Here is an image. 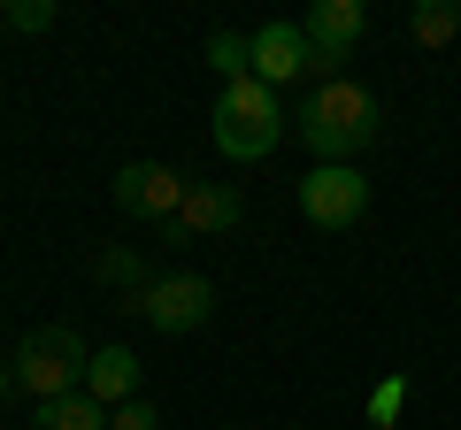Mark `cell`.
<instances>
[{"mask_svg": "<svg viewBox=\"0 0 461 430\" xmlns=\"http://www.w3.org/2000/svg\"><path fill=\"white\" fill-rule=\"evenodd\" d=\"M293 131L308 139L315 162H354V154L377 147L384 108H377V93H369V85H354V77H323V85L308 93V108H300Z\"/></svg>", "mask_w": 461, "mask_h": 430, "instance_id": "1", "label": "cell"}, {"mask_svg": "<svg viewBox=\"0 0 461 430\" xmlns=\"http://www.w3.org/2000/svg\"><path fill=\"white\" fill-rule=\"evenodd\" d=\"M208 123H215V154H223V162H269V154H277V139H285L277 85H262V77L223 85Z\"/></svg>", "mask_w": 461, "mask_h": 430, "instance_id": "2", "label": "cell"}, {"mask_svg": "<svg viewBox=\"0 0 461 430\" xmlns=\"http://www.w3.org/2000/svg\"><path fill=\"white\" fill-rule=\"evenodd\" d=\"M85 369H93V346H85L69 323H39L16 346V392H32L39 408H47V399L85 392Z\"/></svg>", "mask_w": 461, "mask_h": 430, "instance_id": "3", "label": "cell"}, {"mask_svg": "<svg viewBox=\"0 0 461 430\" xmlns=\"http://www.w3.org/2000/svg\"><path fill=\"white\" fill-rule=\"evenodd\" d=\"M300 215H308L315 231H354L369 215V177L354 162H315L300 177Z\"/></svg>", "mask_w": 461, "mask_h": 430, "instance_id": "4", "label": "cell"}, {"mask_svg": "<svg viewBox=\"0 0 461 430\" xmlns=\"http://www.w3.org/2000/svg\"><path fill=\"white\" fill-rule=\"evenodd\" d=\"M139 315H147V331H162V338H185V331H200L215 315V284L208 277H193V269H177V277H154L147 292L131 300Z\"/></svg>", "mask_w": 461, "mask_h": 430, "instance_id": "5", "label": "cell"}, {"mask_svg": "<svg viewBox=\"0 0 461 430\" xmlns=\"http://www.w3.org/2000/svg\"><path fill=\"white\" fill-rule=\"evenodd\" d=\"M185 193H193V177L169 169V162H123V169H115V208L147 215V223H177Z\"/></svg>", "mask_w": 461, "mask_h": 430, "instance_id": "6", "label": "cell"}, {"mask_svg": "<svg viewBox=\"0 0 461 430\" xmlns=\"http://www.w3.org/2000/svg\"><path fill=\"white\" fill-rule=\"evenodd\" d=\"M247 62H254V77H262V85H293V77H308V69H315V47H308L300 23H262V31L247 39Z\"/></svg>", "mask_w": 461, "mask_h": 430, "instance_id": "7", "label": "cell"}, {"mask_svg": "<svg viewBox=\"0 0 461 430\" xmlns=\"http://www.w3.org/2000/svg\"><path fill=\"white\" fill-rule=\"evenodd\" d=\"M300 31H308V47H315V62H346V54L362 47V31H369V16H362V0H315L308 16H300Z\"/></svg>", "mask_w": 461, "mask_h": 430, "instance_id": "8", "label": "cell"}, {"mask_svg": "<svg viewBox=\"0 0 461 430\" xmlns=\"http://www.w3.org/2000/svg\"><path fill=\"white\" fill-rule=\"evenodd\" d=\"M239 215H247L239 184H193L185 208H177V223H162V231H177V238H215V231H239Z\"/></svg>", "mask_w": 461, "mask_h": 430, "instance_id": "9", "label": "cell"}, {"mask_svg": "<svg viewBox=\"0 0 461 430\" xmlns=\"http://www.w3.org/2000/svg\"><path fill=\"white\" fill-rule=\"evenodd\" d=\"M85 399H100V408H123V399H139V362L131 346H93V369H85Z\"/></svg>", "mask_w": 461, "mask_h": 430, "instance_id": "10", "label": "cell"}, {"mask_svg": "<svg viewBox=\"0 0 461 430\" xmlns=\"http://www.w3.org/2000/svg\"><path fill=\"white\" fill-rule=\"evenodd\" d=\"M32 430H108V408L85 399V392H69V399H47V408L32 415Z\"/></svg>", "mask_w": 461, "mask_h": 430, "instance_id": "11", "label": "cell"}, {"mask_svg": "<svg viewBox=\"0 0 461 430\" xmlns=\"http://www.w3.org/2000/svg\"><path fill=\"white\" fill-rule=\"evenodd\" d=\"M408 31L423 39V47H454V39H461V0H415Z\"/></svg>", "mask_w": 461, "mask_h": 430, "instance_id": "12", "label": "cell"}, {"mask_svg": "<svg viewBox=\"0 0 461 430\" xmlns=\"http://www.w3.org/2000/svg\"><path fill=\"white\" fill-rule=\"evenodd\" d=\"M200 62L215 69V85H239V77H254V62H247V39H239V31H208Z\"/></svg>", "mask_w": 461, "mask_h": 430, "instance_id": "13", "label": "cell"}, {"mask_svg": "<svg viewBox=\"0 0 461 430\" xmlns=\"http://www.w3.org/2000/svg\"><path fill=\"white\" fill-rule=\"evenodd\" d=\"M100 284H123V292H147V284H154V269H147V254H131V246H108V254H100Z\"/></svg>", "mask_w": 461, "mask_h": 430, "instance_id": "14", "label": "cell"}, {"mask_svg": "<svg viewBox=\"0 0 461 430\" xmlns=\"http://www.w3.org/2000/svg\"><path fill=\"white\" fill-rule=\"evenodd\" d=\"M54 16H62V8H54V0H8V8H0V23H8V31H54Z\"/></svg>", "mask_w": 461, "mask_h": 430, "instance_id": "15", "label": "cell"}, {"mask_svg": "<svg viewBox=\"0 0 461 430\" xmlns=\"http://www.w3.org/2000/svg\"><path fill=\"white\" fill-rule=\"evenodd\" d=\"M400 408H408V377H384L377 392H369V423L393 430V423H400Z\"/></svg>", "mask_w": 461, "mask_h": 430, "instance_id": "16", "label": "cell"}, {"mask_svg": "<svg viewBox=\"0 0 461 430\" xmlns=\"http://www.w3.org/2000/svg\"><path fill=\"white\" fill-rule=\"evenodd\" d=\"M108 430H162V415H154L147 399H123V408L108 415Z\"/></svg>", "mask_w": 461, "mask_h": 430, "instance_id": "17", "label": "cell"}, {"mask_svg": "<svg viewBox=\"0 0 461 430\" xmlns=\"http://www.w3.org/2000/svg\"><path fill=\"white\" fill-rule=\"evenodd\" d=\"M8 392H16V362H0V399H8Z\"/></svg>", "mask_w": 461, "mask_h": 430, "instance_id": "18", "label": "cell"}]
</instances>
